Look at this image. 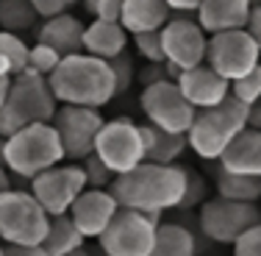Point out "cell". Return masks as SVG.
<instances>
[{
	"instance_id": "484cf974",
	"label": "cell",
	"mask_w": 261,
	"mask_h": 256,
	"mask_svg": "<svg viewBox=\"0 0 261 256\" xmlns=\"http://www.w3.org/2000/svg\"><path fill=\"white\" fill-rule=\"evenodd\" d=\"M28 51H31V45L25 42V36L0 28V76L14 78L20 73H25Z\"/></svg>"
},
{
	"instance_id": "30bf717a",
	"label": "cell",
	"mask_w": 261,
	"mask_h": 256,
	"mask_svg": "<svg viewBox=\"0 0 261 256\" xmlns=\"http://www.w3.org/2000/svg\"><path fill=\"white\" fill-rule=\"evenodd\" d=\"M206 61L220 76L233 81L250 73L256 64H261V48L247 28L217 31V34H208Z\"/></svg>"
},
{
	"instance_id": "b9f144b4",
	"label": "cell",
	"mask_w": 261,
	"mask_h": 256,
	"mask_svg": "<svg viewBox=\"0 0 261 256\" xmlns=\"http://www.w3.org/2000/svg\"><path fill=\"white\" fill-rule=\"evenodd\" d=\"M0 253H3V242H0Z\"/></svg>"
},
{
	"instance_id": "ac0fdd59",
	"label": "cell",
	"mask_w": 261,
	"mask_h": 256,
	"mask_svg": "<svg viewBox=\"0 0 261 256\" xmlns=\"http://www.w3.org/2000/svg\"><path fill=\"white\" fill-rule=\"evenodd\" d=\"M220 165L225 170L245 173V176H258L261 178V128H242L233 136V142L222 151Z\"/></svg>"
},
{
	"instance_id": "83f0119b",
	"label": "cell",
	"mask_w": 261,
	"mask_h": 256,
	"mask_svg": "<svg viewBox=\"0 0 261 256\" xmlns=\"http://www.w3.org/2000/svg\"><path fill=\"white\" fill-rule=\"evenodd\" d=\"M231 95L239 98V101L247 103V106L261 101V64H256L250 73H245V76L231 81Z\"/></svg>"
},
{
	"instance_id": "277c9868",
	"label": "cell",
	"mask_w": 261,
	"mask_h": 256,
	"mask_svg": "<svg viewBox=\"0 0 261 256\" xmlns=\"http://www.w3.org/2000/svg\"><path fill=\"white\" fill-rule=\"evenodd\" d=\"M59 161H67V159H64L61 136L53 123H31V126H22L20 131H14L11 136H6L3 165L14 176L31 181L42 170L59 165Z\"/></svg>"
},
{
	"instance_id": "6da1fadb",
	"label": "cell",
	"mask_w": 261,
	"mask_h": 256,
	"mask_svg": "<svg viewBox=\"0 0 261 256\" xmlns=\"http://www.w3.org/2000/svg\"><path fill=\"white\" fill-rule=\"evenodd\" d=\"M189 170L181 165H161V161H139L136 167L114 176L109 190L114 192L117 203L139 212H161L178 209L186 198Z\"/></svg>"
},
{
	"instance_id": "ba28073f",
	"label": "cell",
	"mask_w": 261,
	"mask_h": 256,
	"mask_svg": "<svg viewBox=\"0 0 261 256\" xmlns=\"http://www.w3.org/2000/svg\"><path fill=\"white\" fill-rule=\"evenodd\" d=\"M95 153L106 161L114 176L136 167L145 161V139H142V126L128 117H114L103 120L95 139Z\"/></svg>"
},
{
	"instance_id": "e0dca14e",
	"label": "cell",
	"mask_w": 261,
	"mask_h": 256,
	"mask_svg": "<svg viewBox=\"0 0 261 256\" xmlns=\"http://www.w3.org/2000/svg\"><path fill=\"white\" fill-rule=\"evenodd\" d=\"M84 22L78 17H72L70 11H61L53 17H42L36 26V42L56 48L61 56H70L84 51Z\"/></svg>"
},
{
	"instance_id": "f546056e",
	"label": "cell",
	"mask_w": 261,
	"mask_h": 256,
	"mask_svg": "<svg viewBox=\"0 0 261 256\" xmlns=\"http://www.w3.org/2000/svg\"><path fill=\"white\" fill-rule=\"evenodd\" d=\"M136 51L145 56L147 61H167L164 59V48H161V28H150V31H136L130 34Z\"/></svg>"
},
{
	"instance_id": "52a82bcc",
	"label": "cell",
	"mask_w": 261,
	"mask_h": 256,
	"mask_svg": "<svg viewBox=\"0 0 261 256\" xmlns=\"http://www.w3.org/2000/svg\"><path fill=\"white\" fill-rule=\"evenodd\" d=\"M159 223L161 215L120 206L97 240H100L103 253L109 256H153Z\"/></svg>"
},
{
	"instance_id": "ab89813d",
	"label": "cell",
	"mask_w": 261,
	"mask_h": 256,
	"mask_svg": "<svg viewBox=\"0 0 261 256\" xmlns=\"http://www.w3.org/2000/svg\"><path fill=\"white\" fill-rule=\"evenodd\" d=\"M11 187V178H9V167L3 165V161H0V192L3 190H9Z\"/></svg>"
},
{
	"instance_id": "8d00e7d4",
	"label": "cell",
	"mask_w": 261,
	"mask_h": 256,
	"mask_svg": "<svg viewBox=\"0 0 261 256\" xmlns=\"http://www.w3.org/2000/svg\"><path fill=\"white\" fill-rule=\"evenodd\" d=\"M167 6L172 11H178V14H189V11H197L200 0H167Z\"/></svg>"
},
{
	"instance_id": "7a4b0ae2",
	"label": "cell",
	"mask_w": 261,
	"mask_h": 256,
	"mask_svg": "<svg viewBox=\"0 0 261 256\" xmlns=\"http://www.w3.org/2000/svg\"><path fill=\"white\" fill-rule=\"evenodd\" d=\"M47 81H50L53 95L59 103L100 109L117 95L111 64L106 59H100V56H92L86 51L61 56L59 67L47 76Z\"/></svg>"
},
{
	"instance_id": "2e32d148",
	"label": "cell",
	"mask_w": 261,
	"mask_h": 256,
	"mask_svg": "<svg viewBox=\"0 0 261 256\" xmlns=\"http://www.w3.org/2000/svg\"><path fill=\"white\" fill-rule=\"evenodd\" d=\"M175 81H178V86H181V92L186 95V101L195 106V109L217 106L220 101H225V98L231 95V81L225 76H220L208 61L195 64V67H189V70H181V76Z\"/></svg>"
},
{
	"instance_id": "5b68a950",
	"label": "cell",
	"mask_w": 261,
	"mask_h": 256,
	"mask_svg": "<svg viewBox=\"0 0 261 256\" xmlns=\"http://www.w3.org/2000/svg\"><path fill=\"white\" fill-rule=\"evenodd\" d=\"M56 109H59V101L53 95L47 76L25 70L11 78L9 98L0 109V134L11 136L14 131L31 123H50Z\"/></svg>"
},
{
	"instance_id": "d590c367",
	"label": "cell",
	"mask_w": 261,
	"mask_h": 256,
	"mask_svg": "<svg viewBox=\"0 0 261 256\" xmlns=\"http://www.w3.org/2000/svg\"><path fill=\"white\" fill-rule=\"evenodd\" d=\"M247 31L253 34V39L258 42V48H261V6H253L250 9V17H247Z\"/></svg>"
},
{
	"instance_id": "f1b7e54d",
	"label": "cell",
	"mask_w": 261,
	"mask_h": 256,
	"mask_svg": "<svg viewBox=\"0 0 261 256\" xmlns=\"http://www.w3.org/2000/svg\"><path fill=\"white\" fill-rule=\"evenodd\" d=\"M59 61H61V53L56 51V48L45 45V42H36L28 51V67L25 70L39 73V76H50L56 67H59Z\"/></svg>"
},
{
	"instance_id": "4dcf8cb0",
	"label": "cell",
	"mask_w": 261,
	"mask_h": 256,
	"mask_svg": "<svg viewBox=\"0 0 261 256\" xmlns=\"http://www.w3.org/2000/svg\"><path fill=\"white\" fill-rule=\"evenodd\" d=\"M81 165H84V173H86V187H111L114 173L106 167V161L97 153H89L86 159H81Z\"/></svg>"
},
{
	"instance_id": "ffe728a7",
	"label": "cell",
	"mask_w": 261,
	"mask_h": 256,
	"mask_svg": "<svg viewBox=\"0 0 261 256\" xmlns=\"http://www.w3.org/2000/svg\"><path fill=\"white\" fill-rule=\"evenodd\" d=\"M128 39L130 34L120 20H92L84 28V51L106 61L128 51Z\"/></svg>"
},
{
	"instance_id": "9a60e30c",
	"label": "cell",
	"mask_w": 261,
	"mask_h": 256,
	"mask_svg": "<svg viewBox=\"0 0 261 256\" xmlns=\"http://www.w3.org/2000/svg\"><path fill=\"white\" fill-rule=\"evenodd\" d=\"M120 203H117L114 192L109 187H86L84 192L72 201L70 217L75 220V226L84 231V237H100L103 228L111 223V217L117 215Z\"/></svg>"
},
{
	"instance_id": "d6986e66",
	"label": "cell",
	"mask_w": 261,
	"mask_h": 256,
	"mask_svg": "<svg viewBox=\"0 0 261 256\" xmlns=\"http://www.w3.org/2000/svg\"><path fill=\"white\" fill-rule=\"evenodd\" d=\"M250 9V0H200L195 14L197 22L206 28V34H217L228 28H245Z\"/></svg>"
},
{
	"instance_id": "60d3db41",
	"label": "cell",
	"mask_w": 261,
	"mask_h": 256,
	"mask_svg": "<svg viewBox=\"0 0 261 256\" xmlns=\"http://www.w3.org/2000/svg\"><path fill=\"white\" fill-rule=\"evenodd\" d=\"M3 153H6V136L0 134V161H3Z\"/></svg>"
},
{
	"instance_id": "7402d4cb",
	"label": "cell",
	"mask_w": 261,
	"mask_h": 256,
	"mask_svg": "<svg viewBox=\"0 0 261 256\" xmlns=\"http://www.w3.org/2000/svg\"><path fill=\"white\" fill-rule=\"evenodd\" d=\"M86 237L84 231L75 226V220L70 217V212L61 215H50V228H47L45 240H42V251L45 256H67V253H78L84 248Z\"/></svg>"
},
{
	"instance_id": "cb8c5ba5",
	"label": "cell",
	"mask_w": 261,
	"mask_h": 256,
	"mask_svg": "<svg viewBox=\"0 0 261 256\" xmlns=\"http://www.w3.org/2000/svg\"><path fill=\"white\" fill-rule=\"evenodd\" d=\"M153 253H159V256H192V253H197L195 234L189 228L178 226V223H159Z\"/></svg>"
},
{
	"instance_id": "44dd1931",
	"label": "cell",
	"mask_w": 261,
	"mask_h": 256,
	"mask_svg": "<svg viewBox=\"0 0 261 256\" xmlns=\"http://www.w3.org/2000/svg\"><path fill=\"white\" fill-rule=\"evenodd\" d=\"M142 139H145V159L147 161H161V165H172L184 156V151L189 148L186 134L178 131H164L153 123L142 126Z\"/></svg>"
},
{
	"instance_id": "4fadbf2b",
	"label": "cell",
	"mask_w": 261,
	"mask_h": 256,
	"mask_svg": "<svg viewBox=\"0 0 261 256\" xmlns=\"http://www.w3.org/2000/svg\"><path fill=\"white\" fill-rule=\"evenodd\" d=\"M256 220H261V209L247 201H231L220 195L200 206V231L220 245H233L236 237Z\"/></svg>"
},
{
	"instance_id": "d4e9b609",
	"label": "cell",
	"mask_w": 261,
	"mask_h": 256,
	"mask_svg": "<svg viewBox=\"0 0 261 256\" xmlns=\"http://www.w3.org/2000/svg\"><path fill=\"white\" fill-rule=\"evenodd\" d=\"M39 20L42 17L34 0H0V28L3 31H14V34L25 36L31 28L36 31Z\"/></svg>"
},
{
	"instance_id": "3957f363",
	"label": "cell",
	"mask_w": 261,
	"mask_h": 256,
	"mask_svg": "<svg viewBox=\"0 0 261 256\" xmlns=\"http://www.w3.org/2000/svg\"><path fill=\"white\" fill-rule=\"evenodd\" d=\"M247 114H250V106L233 95H228L217 106L197 109L195 120L186 131L189 148L206 161H220L222 151L233 142V136L242 128H247Z\"/></svg>"
},
{
	"instance_id": "8992f818",
	"label": "cell",
	"mask_w": 261,
	"mask_h": 256,
	"mask_svg": "<svg viewBox=\"0 0 261 256\" xmlns=\"http://www.w3.org/2000/svg\"><path fill=\"white\" fill-rule=\"evenodd\" d=\"M50 228V212L36 201L34 192H0V242L3 245H42Z\"/></svg>"
},
{
	"instance_id": "1f68e13d",
	"label": "cell",
	"mask_w": 261,
	"mask_h": 256,
	"mask_svg": "<svg viewBox=\"0 0 261 256\" xmlns=\"http://www.w3.org/2000/svg\"><path fill=\"white\" fill-rule=\"evenodd\" d=\"M111 64V73H114V84H117V95H122V92L128 89L130 84H134V59L128 56V51H122L120 56H114V59H109Z\"/></svg>"
},
{
	"instance_id": "603a6c76",
	"label": "cell",
	"mask_w": 261,
	"mask_h": 256,
	"mask_svg": "<svg viewBox=\"0 0 261 256\" xmlns=\"http://www.w3.org/2000/svg\"><path fill=\"white\" fill-rule=\"evenodd\" d=\"M170 17L172 9L167 6V0H125L120 22L125 26L128 34H136V31L161 28Z\"/></svg>"
},
{
	"instance_id": "d6a6232c",
	"label": "cell",
	"mask_w": 261,
	"mask_h": 256,
	"mask_svg": "<svg viewBox=\"0 0 261 256\" xmlns=\"http://www.w3.org/2000/svg\"><path fill=\"white\" fill-rule=\"evenodd\" d=\"M236 256H261V220H256L250 228H245L233 242Z\"/></svg>"
},
{
	"instance_id": "5bb4252c",
	"label": "cell",
	"mask_w": 261,
	"mask_h": 256,
	"mask_svg": "<svg viewBox=\"0 0 261 256\" xmlns=\"http://www.w3.org/2000/svg\"><path fill=\"white\" fill-rule=\"evenodd\" d=\"M161 48H164V59L170 64H175L178 70H189V67L206 61L208 34L197 20L178 14L161 26Z\"/></svg>"
},
{
	"instance_id": "74e56055",
	"label": "cell",
	"mask_w": 261,
	"mask_h": 256,
	"mask_svg": "<svg viewBox=\"0 0 261 256\" xmlns=\"http://www.w3.org/2000/svg\"><path fill=\"white\" fill-rule=\"evenodd\" d=\"M247 126L261 128V101H256L250 106V114H247Z\"/></svg>"
},
{
	"instance_id": "e575fe53",
	"label": "cell",
	"mask_w": 261,
	"mask_h": 256,
	"mask_svg": "<svg viewBox=\"0 0 261 256\" xmlns=\"http://www.w3.org/2000/svg\"><path fill=\"white\" fill-rule=\"evenodd\" d=\"M78 0H34L39 17H53L61 14V11H70V6H75Z\"/></svg>"
},
{
	"instance_id": "836d02e7",
	"label": "cell",
	"mask_w": 261,
	"mask_h": 256,
	"mask_svg": "<svg viewBox=\"0 0 261 256\" xmlns=\"http://www.w3.org/2000/svg\"><path fill=\"white\" fill-rule=\"evenodd\" d=\"M125 0H84V9L95 20H120Z\"/></svg>"
},
{
	"instance_id": "9c48e42d",
	"label": "cell",
	"mask_w": 261,
	"mask_h": 256,
	"mask_svg": "<svg viewBox=\"0 0 261 256\" xmlns=\"http://www.w3.org/2000/svg\"><path fill=\"white\" fill-rule=\"evenodd\" d=\"M139 106L145 111L147 123L164 131H178V134H186L197 114V109L186 101L175 78H161L156 84H147L142 89Z\"/></svg>"
},
{
	"instance_id": "8fae6325",
	"label": "cell",
	"mask_w": 261,
	"mask_h": 256,
	"mask_svg": "<svg viewBox=\"0 0 261 256\" xmlns=\"http://www.w3.org/2000/svg\"><path fill=\"white\" fill-rule=\"evenodd\" d=\"M53 126L61 136L64 145V159L81 161L89 153H95L97 131L103 126L100 109L95 106H75V103H61L53 114Z\"/></svg>"
},
{
	"instance_id": "4316f807",
	"label": "cell",
	"mask_w": 261,
	"mask_h": 256,
	"mask_svg": "<svg viewBox=\"0 0 261 256\" xmlns=\"http://www.w3.org/2000/svg\"><path fill=\"white\" fill-rule=\"evenodd\" d=\"M217 192L231 201H247L256 203L261 198V178L258 176H245V173H233L222 167L217 176Z\"/></svg>"
},
{
	"instance_id": "7c38bea8",
	"label": "cell",
	"mask_w": 261,
	"mask_h": 256,
	"mask_svg": "<svg viewBox=\"0 0 261 256\" xmlns=\"http://www.w3.org/2000/svg\"><path fill=\"white\" fill-rule=\"evenodd\" d=\"M86 190V173L81 161H59V165L42 170L39 176L31 178V192L36 195V201L45 206L50 215H61L70 212L72 201Z\"/></svg>"
},
{
	"instance_id": "f35d334b",
	"label": "cell",
	"mask_w": 261,
	"mask_h": 256,
	"mask_svg": "<svg viewBox=\"0 0 261 256\" xmlns=\"http://www.w3.org/2000/svg\"><path fill=\"white\" fill-rule=\"evenodd\" d=\"M9 89H11V78L9 76H0V109H3L6 98H9Z\"/></svg>"
}]
</instances>
